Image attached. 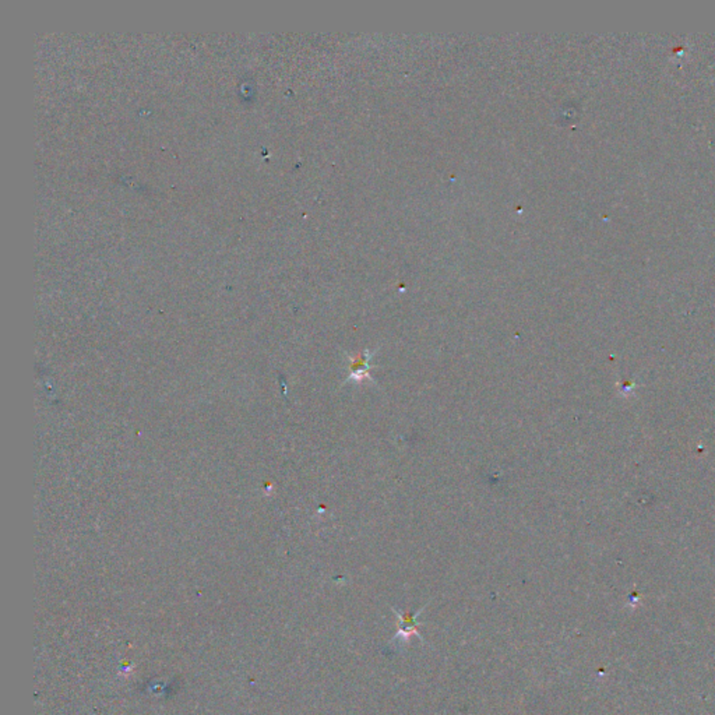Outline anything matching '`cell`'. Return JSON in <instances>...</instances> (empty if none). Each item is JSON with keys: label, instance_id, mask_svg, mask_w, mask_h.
Returning <instances> with one entry per match:
<instances>
[{"label": "cell", "instance_id": "6da1fadb", "mask_svg": "<svg viewBox=\"0 0 715 715\" xmlns=\"http://www.w3.org/2000/svg\"><path fill=\"white\" fill-rule=\"evenodd\" d=\"M428 606V603H425L422 608H419L415 614H410V612H402L397 608H391V610L394 612V615L400 623V628L397 630V633L394 634V637L391 639L390 641V647H401V645H405L408 641H410L411 636H417L421 639V641L424 643V637L422 634L419 633V626H422L424 623L422 622H418L419 616L422 612L425 610V608Z\"/></svg>", "mask_w": 715, "mask_h": 715}, {"label": "cell", "instance_id": "7a4b0ae2", "mask_svg": "<svg viewBox=\"0 0 715 715\" xmlns=\"http://www.w3.org/2000/svg\"><path fill=\"white\" fill-rule=\"evenodd\" d=\"M372 356H373V353H368V351H365L364 353H360L358 356L351 358V376H349V380L369 377L368 371L371 369L369 362H371Z\"/></svg>", "mask_w": 715, "mask_h": 715}]
</instances>
